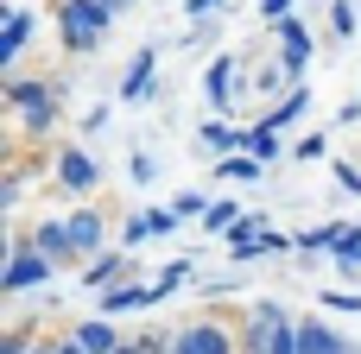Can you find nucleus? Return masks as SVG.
Instances as JSON below:
<instances>
[{
    "instance_id": "obj_1",
    "label": "nucleus",
    "mask_w": 361,
    "mask_h": 354,
    "mask_svg": "<svg viewBox=\"0 0 361 354\" xmlns=\"http://www.w3.org/2000/svg\"><path fill=\"white\" fill-rule=\"evenodd\" d=\"M108 6L102 0H57V25H63V44L76 51V57H89L95 44H102V32H108Z\"/></svg>"
},
{
    "instance_id": "obj_2",
    "label": "nucleus",
    "mask_w": 361,
    "mask_h": 354,
    "mask_svg": "<svg viewBox=\"0 0 361 354\" xmlns=\"http://www.w3.org/2000/svg\"><path fill=\"white\" fill-rule=\"evenodd\" d=\"M51 272H57V260H44L32 241H19L13 260H6V272H0V291H32V285H44Z\"/></svg>"
},
{
    "instance_id": "obj_3",
    "label": "nucleus",
    "mask_w": 361,
    "mask_h": 354,
    "mask_svg": "<svg viewBox=\"0 0 361 354\" xmlns=\"http://www.w3.org/2000/svg\"><path fill=\"white\" fill-rule=\"evenodd\" d=\"M171 354H235V342H228L222 323H190V329L171 336Z\"/></svg>"
},
{
    "instance_id": "obj_4",
    "label": "nucleus",
    "mask_w": 361,
    "mask_h": 354,
    "mask_svg": "<svg viewBox=\"0 0 361 354\" xmlns=\"http://www.w3.org/2000/svg\"><path fill=\"white\" fill-rule=\"evenodd\" d=\"M6 101H13V108H25V127H51V120H57V108H51V89H44V82H6Z\"/></svg>"
},
{
    "instance_id": "obj_5",
    "label": "nucleus",
    "mask_w": 361,
    "mask_h": 354,
    "mask_svg": "<svg viewBox=\"0 0 361 354\" xmlns=\"http://www.w3.org/2000/svg\"><path fill=\"white\" fill-rule=\"evenodd\" d=\"M57 184L82 196V190H95V184H102V165H95L82 146H70V152H57Z\"/></svg>"
},
{
    "instance_id": "obj_6",
    "label": "nucleus",
    "mask_w": 361,
    "mask_h": 354,
    "mask_svg": "<svg viewBox=\"0 0 361 354\" xmlns=\"http://www.w3.org/2000/svg\"><path fill=\"white\" fill-rule=\"evenodd\" d=\"M165 291L159 285H114V291H102V317H127V310H152Z\"/></svg>"
},
{
    "instance_id": "obj_7",
    "label": "nucleus",
    "mask_w": 361,
    "mask_h": 354,
    "mask_svg": "<svg viewBox=\"0 0 361 354\" xmlns=\"http://www.w3.org/2000/svg\"><path fill=\"white\" fill-rule=\"evenodd\" d=\"M0 13H6V32H0V70H6V63H19L25 38H32V13L25 6H0Z\"/></svg>"
},
{
    "instance_id": "obj_8",
    "label": "nucleus",
    "mask_w": 361,
    "mask_h": 354,
    "mask_svg": "<svg viewBox=\"0 0 361 354\" xmlns=\"http://www.w3.org/2000/svg\"><path fill=\"white\" fill-rule=\"evenodd\" d=\"M127 279H133V260H127V253H102V260L82 272L89 291H114V285H127Z\"/></svg>"
},
{
    "instance_id": "obj_9",
    "label": "nucleus",
    "mask_w": 361,
    "mask_h": 354,
    "mask_svg": "<svg viewBox=\"0 0 361 354\" xmlns=\"http://www.w3.org/2000/svg\"><path fill=\"white\" fill-rule=\"evenodd\" d=\"M305 114H311V82L286 89V95H279V108H267V120H260V127H273V133H279V127H292V120H305Z\"/></svg>"
},
{
    "instance_id": "obj_10",
    "label": "nucleus",
    "mask_w": 361,
    "mask_h": 354,
    "mask_svg": "<svg viewBox=\"0 0 361 354\" xmlns=\"http://www.w3.org/2000/svg\"><path fill=\"white\" fill-rule=\"evenodd\" d=\"M70 241H76V253H95V247L108 241V222H102V209H70Z\"/></svg>"
},
{
    "instance_id": "obj_11",
    "label": "nucleus",
    "mask_w": 361,
    "mask_h": 354,
    "mask_svg": "<svg viewBox=\"0 0 361 354\" xmlns=\"http://www.w3.org/2000/svg\"><path fill=\"white\" fill-rule=\"evenodd\" d=\"M32 247L44 260H76V241H70V222H38L32 228Z\"/></svg>"
},
{
    "instance_id": "obj_12",
    "label": "nucleus",
    "mask_w": 361,
    "mask_h": 354,
    "mask_svg": "<svg viewBox=\"0 0 361 354\" xmlns=\"http://www.w3.org/2000/svg\"><path fill=\"white\" fill-rule=\"evenodd\" d=\"M343 348H349V342H343L330 323H317V317L298 323V354H343Z\"/></svg>"
},
{
    "instance_id": "obj_13",
    "label": "nucleus",
    "mask_w": 361,
    "mask_h": 354,
    "mask_svg": "<svg viewBox=\"0 0 361 354\" xmlns=\"http://www.w3.org/2000/svg\"><path fill=\"white\" fill-rule=\"evenodd\" d=\"M203 89H209V108H228V101H235V57H209Z\"/></svg>"
},
{
    "instance_id": "obj_14",
    "label": "nucleus",
    "mask_w": 361,
    "mask_h": 354,
    "mask_svg": "<svg viewBox=\"0 0 361 354\" xmlns=\"http://www.w3.org/2000/svg\"><path fill=\"white\" fill-rule=\"evenodd\" d=\"M76 342H82L89 354H114V348H121V336H114V323H108V317L82 323V329H76Z\"/></svg>"
},
{
    "instance_id": "obj_15",
    "label": "nucleus",
    "mask_w": 361,
    "mask_h": 354,
    "mask_svg": "<svg viewBox=\"0 0 361 354\" xmlns=\"http://www.w3.org/2000/svg\"><path fill=\"white\" fill-rule=\"evenodd\" d=\"M152 57H159V51L146 44V51L127 63V76H121V95H127V101H133V95H146V82H152Z\"/></svg>"
},
{
    "instance_id": "obj_16",
    "label": "nucleus",
    "mask_w": 361,
    "mask_h": 354,
    "mask_svg": "<svg viewBox=\"0 0 361 354\" xmlns=\"http://www.w3.org/2000/svg\"><path fill=\"white\" fill-rule=\"evenodd\" d=\"M197 146H209V152H247V133H228L222 120H209V127H197Z\"/></svg>"
},
{
    "instance_id": "obj_17",
    "label": "nucleus",
    "mask_w": 361,
    "mask_h": 354,
    "mask_svg": "<svg viewBox=\"0 0 361 354\" xmlns=\"http://www.w3.org/2000/svg\"><path fill=\"white\" fill-rule=\"evenodd\" d=\"M330 253H336V266L355 279V272H361V228H349V222H343V241H336Z\"/></svg>"
},
{
    "instance_id": "obj_18",
    "label": "nucleus",
    "mask_w": 361,
    "mask_h": 354,
    "mask_svg": "<svg viewBox=\"0 0 361 354\" xmlns=\"http://www.w3.org/2000/svg\"><path fill=\"white\" fill-rule=\"evenodd\" d=\"M241 215H247V209H241V203H228V196H222V203H209V215H203V228H209V234H228V228H235V222H241Z\"/></svg>"
},
{
    "instance_id": "obj_19",
    "label": "nucleus",
    "mask_w": 361,
    "mask_h": 354,
    "mask_svg": "<svg viewBox=\"0 0 361 354\" xmlns=\"http://www.w3.org/2000/svg\"><path fill=\"white\" fill-rule=\"evenodd\" d=\"M216 171H222L228 184H254V177H260V158H254V152H247V158H235V152H228V158H222Z\"/></svg>"
},
{
    "instance_id": "obj_20",
    "label": "nucleus",
    "mask_w": 361,
    "mask_h": 354,
    "mask_svg": "<svg viewBox=\"0 0 361 354\" xmlns=\"http://www.w3.org/2000/svg\"><path fill=\"white\" fill-rule=\"evenodd\" d=\"M260 354H298V323L286 317V323H279V329L267 336V348H260Z\"/></svg>"
},
{
    "instance_id": "obj_21",
    "label": "nucleus",
    "mask_w": 361,
    "mask_h": 354,
    "mask_svg": "<svg viewBox=\"0 0 361 354\" xmlns=\"http://www.w3.org/2000/svg\"><path fill=\"white\" fill-rule=\"evenodd\" d=\"M247 152L254 158H279V133L273 127H247Z\"/></svg>"
},
{
    "instance_id": "obj_22",
    "label": "nucleus",
    "mask_w": 361,
    "mask_h": 354,
    "mask_svg": "<svg viewBox=\"0 0 361 354\" xmlns=\"http://www.w3.org/2000/svg\"><path fill=\"white\" fill-rule=\"evenodd\" d=\"M343 241V222H330V228H311V234H298V253H317V247H336Z\"/></svg>"
},
{
    "instance_id": "obj_23",
    "label": "nucleus",
    "mask_w": 361,
    "mask_h": 354,
    "mask_svg": "<svg viewBox=\"0 0 361 354\" xmlns=\"http://www.w3.org/2000/svg\"><path fill=\"white\" fill-rule=\"evenodd\" d=\"M330 25H336V38H355V6L349 0H330Z\"/></svg>"
},
{
    "instance_id": "obj_24",
    "label": "nucleus",
    "mask_w": 361,
    "mask_h": 354,
    "mask_svg": "<svg viewBox=\"0 0 361 354\" xmlns=\"http://www.w3.org/2000/svg\"><path fill=\"white\" fill-rule=\"evenodd\" d=\"M171 209H178L184 222H203V215H209V196H197V190H184V196L171 203Z\"/></svg>"
},
{
    "instance_id": "obj_25",
    "label": "nucleus",
    "mask_w": 361,
    "mask_h": 354,
    "mask_svg": "<svg viewBox=\"0 0 361 354\" xmlns=\"http://www.w3.org/2000/svg\"><path fill=\"white\" fill-rule=\"evenodd\" d=\"M324 146H330V139H324V133H305V139H298V146H292V158H324Z\"/></svg>"
},
{
    "instance_id": "obj_26",
    "label": "nucleus",
    "mask_w": 361,
    "mask_h": 354,
    "mask_svg": "<svg viewBox=\"0 0 361 354\" xmlns=\"http://www.w3.org/2000/svg\"><path fill=\"white\" fill-rule=\"evenodd\" d=\"M146 222H152V234H171L184 215H178V209H146Z\"/></svg>"
},
{
    "instance_id": "obj_27",
    "label": "nucleus",
    "mask_w": 361,
    "mask_h": 354,
    "mask_svg": "<svg viewBox=\"0 0 361 354\" xmlns=\"http://www.w3.org/2000/svg\"><path fill=\"white\" fill-rule=\"evenodd\" d=\"M324 310H361V291H324Z\"/></svg>"
},
{
    "instance_id": "obj_28",
    "label": "nucleus",
    "mask_w": 361,
    "mask_h": 354,
    "mask_svg": "<svg viewBox=\"0 0 361 354\" xmlns=\"http://www.w3.org/2000/svg\"><path fill=\"white\" fill-rule=\"evenodd\" d=\"M146 234H152V222H146V215H133V222H127V228H121V241H127V247H140V241H146Z\"/></svg>"
},
{
    "instance_id": "obj_29",
    "label": "nucleus",
    "mask_w": 361,
    "mask_h": 354,
    "mask_svg": "<svg viewBox=\"0 0 361 354\" xmlns=\"http://www.w3.org/2000/svg\"><path fill=\"white\" fill-rule=\"evenodd\" d=\"M336 184H343L349 196H361V171H355V165H343V158H336Z\"/></svg>"
},
{
    "instance_id": "obj_30",
    "label": "nucleus",
    "mask_w": 361,
    "mask_h": 354,
    "mask_svg": "<svg viewBox=\"0 0 361 354\" xmlns=\"http://www.w3.org/2000/svg\"><path fill=\"white\" fill-rule=\"evenodd\" d=\"M152 171H159V165H152V158H140V152H133V165H127V177H133V184H152Z\"/></svg>"
},
{
    "instance_id": "obj_31",
    "label": "nucleus",
    "mask_w": 361,
    "mask_h": 354,
    "mask_svg": "<svg viewBox=\"0 0 361 354\" xmlns=\"http://www.w3.org/2000/svg\"><path fill=\"white\" fill-rule=\"evenodd\" d=\"M0 354H32L25 348V329H6V336H0Z\"/></svg>"
},
{
    "instance_id": "obj_32",
    "label": "nucleus",
    "mask_w": 361,
    "mask_h": 354,
    "mask_svg": "<svg viewBox=\"0 0 361 354\" xmlns=\"http://www.w3.org/2000/svg\"><path fill=\"white\" fill-rule=\"evenodd\" d=\"M216 6H228V0H184V13H190V19H209Z\"/></svg>"
},
{
    "instance_id": "obj_33",
    "label": "nucleus",
    "mask_w": 361,
    "mask_h": 354,
    "mask_svg": "<svg viewBox=\"0 0 361 354\" xmlns=\"http://www.w3.org/2000/svg\"><path fill=\"white\" fill-rule=\"evenodd\" d=\"M260 13L267 19H292V0H260Z\"/></svg>"
},
{
    "instance_id": "obj_34",
    "label": "nucleus",
    "mask_w": 361,
    "mask_h": 354,
    "mask_svg": "<svg viewBox=\"0 0 361 354\" xmlns=\"http://www.w3.org/2000/svg\"><path fill=\"white\" fill-rule=\"evenodd\" d=\"M51 354H89V348H82V342L70 336V342H57V348H51Z\"/></svg>"
},
{
    "instance_id": "obj_35",
    "label": "nucleus",
    "mask_w": 361,
    "mask_h": 354,
    "mask_svg": "<svg viewBox=\"0 0 361 354\" xmlns=\"http://www.w3.org/2000/svg\"><path fill=\"white\" fill-rule=\"evenodd\" d=\"M114 354H146V348H140V342H121V348H114Z\"/></svg>"
},
{
    "instance_id": "obj_36",
    "label": "nucleus",
    "mask_w": 361,
    "mask_h": 354,
    "mask_svg": "<svg viewBox=\"0 0 361 354\" xmlns=\"http://www.w3.org/2000/svg\"><path fill=\"white\" fill-rule=\"evenodd\" d=\"M32 354H51V348H32Z\"/></svg>"
}]
</instances>
